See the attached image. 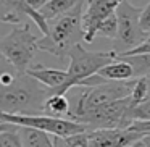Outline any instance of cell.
<instances>
[{
	"instance_id": "6da1fadb",
	"label": "cell",
	"mask_w": 150,
	"mask_h": 147,
	"mask_svg": "<svg viewBox=\"0 0 150 147\" xmlns=\"http://www.w3.org/2000/svg\"><path fill=\"white\" fill-rule=\"evenodd\" d=\"M49 97V89L28 73H16L11 84L2 86L0 107L4 113L40 115Z\"/></svg>"
},
{
	"instance_id": "7a4b0ae2",
	"label": "cell",
	"mask_w": 150,
	"mask_h": 147,
	"mask_svg": "<svg viewBox=\"0 0 150 147\" xmlns=\"http://www.w3.org/2000/svg\"><path fill=\"white\" fill-rule=\"evenodd\" d=\"M84 4L86 0L76 5L71 11L49 23V33L39 39L40 50L49 52L53 57L63 60L69 55L73 47L84 40V29H82Z\"/></svg>"
},
{
	"instance_id": "3957f363",
	"label": "cell",
	"mask_w": 150,
	"mask_h": 147,
	"mask_svg": "<svg viewBox=\"0 0 150 147\" xmlns=\"http://www.w3.org/2000/svg\"><path fill=\"white\" fill-rule=\"evenodd\" d=\"M39 49V37L33 33L29 23L16 24L7 36L0 40L2 57L16 70V73H26L31 68Z\"/></svg>"
},
{
	"instance_id": "277c9868",
	"label": "cell",
	"mask_w": 150,
	"mask_h": 147,
	"mask_svg": "<svg viewBox=\"0 0 150 147\" xmlns=\"http://www.w3.org/2000/svg\"><path fill=\"white\" fill-rule=\"evenodd\" d=\"M116 57H118V53L115 50L91 52L82 44H78L76 47H73V50L68 55L69 66L66 70L68 71V81L55 94H66L73 87H82L86 79L97 75L103 66H107L108 63L116 60Z\"/></svg>"
},
{
	"instance_id": "5b68a950",
	"label": "cell",
	"mask_w": 150,
	"mask_h": 147,
	"mask_svg": "<svg viewBox=\"0 0 150 147\" xmlns=\"http://www.w3.org/2000/svg\"><path fill=\"white\" fill-rule=\"evenodd\" d=\"M0 123H10L16 126H28L34 129L49 133L52 136H57L60 139L76 136L81 133H87L91 128L84 123H79L71 118H57L50 115H13V113H0Z\"/></svg>"
},
{
	"instance_id": "8992f818",
	"label": "cell",
	"mask_w": 150,
	"mask_h": 147,
	"mask_svg": "<svg viewBox=\"0 0 150 147\" xmlns=\"http://www.w3.org/2000/svg\"><path fill=\"white\" fill-rule=\"evenodd\" d=\"M137 79H129V81H107L95 87H84L81 92L74 108H71V120H78L82 115L95 110L105 104L120 100V99L129 97L132 94L134 84Z\"/></svg>"
},
{
	"instance_id": "52a82bcc",
	"label": "cell",
	"mask_w": 150,
	"mask_h": 147,
	"mask_svg": "<svg viewBox=\"0 0 150 147\" xmlns=\"http://www.w3.org/2000/svg\"><path fill=\"white\" fill-rule=\"evenodd\" d=\"M142 10V7H136L129 0H124L118 7V36L113 40V50L118 55L129 52L144 44L147 39H150V34L145 33L140 24Z\"/></svg>"
},
{
	"instance_id": "ba28073f",
	"label": "cell",
	"mask_w": 150,
	"mask_h": 147,
	"mask_svg": "<svg viewBox=\"0 0 150 147\" xmlns=\"http://www.w3.org/2000/svg\"><path fill=\"white\" fill-rule=\"evenodd\" d=\"M136 107L132 97H124L120 100L105 104L89 113L82 115L76 121L87 124L91 129H102V128H121L126 129L134 123L132 108Z\"/></svg>"
},
{
	"instance_id": "9c48e42d",
	"label": "cell",
	"mask_w": 150,
	"mask_h": 147,
	"mask_svg": "<svg viewBox=\"0 0 150 147\" xmlns=\"http://www.w3.org/2000/svg\"><path fill=\"white\" fill-rule=\"evenodd\" d=\"M123 2L124 0H86L82 13V29L86 42H92L97 37L98 28L111 15L116 13L118 7Z\"/></svg>"
},
{
	"instance_id": "30bf717a",
	"label": "cell",
	"mask_w": 150,
	"mask_h": 147,
	"mask_svg": "<svg viewBox=\"0 0 150 147\" xmlns=\"http://www.w3.org/2000/svg\"><path fill=\"white\" fill-rule=\"evenodd\" d=\"M28 18L36 23L39 31L44 34L49 33V21L40 11L29 7L28 0H0V21L10 24H23Z\"/></svg>"
},
{
	"instance_id": "8fae6325",
	"label": "cell",
	"mask_w": 150,
	"mask_h": 147,
	"mask_svg": "<svg viewBox=\"0 0 150 147\" xmlns=\"http://www.w3.org/2000/svg\"><path fill=\"white\" fill-rule=\"evenodd\" d=\"M145 134L131 128H102L87 131L89 147H132Z\"/></svg>"
},
{
	"instance_id": "7c38bea8",
	"label": "cell",
	"mask_w": 150,
	"mask_h": 147,
	"mask_svg": "<svg viewBox=\"0 0 150 147\" xmlns=\"http://www.w3.org/2000/svg\"><path fill=\"white\" fill-rule=\"evenodd\" d=\"M28 75L33 76L34 79L44 84L49 89V95L55 94L58 89H62L68 81V71L65 70H58V68H47L42 65H34L28 70Z\"/></svg>"
},
{
	"instance_id": "4fadbf2b",
	"label": "cell",
	"mask_w": 150,
	"mask_h": 147,
	"mask_svg": "<svg viewBox=\"0 0 150 147\" xmlns=\"http://www.w3.org/2000/svg\"><path fill=\"white\" fill-rule=\"evenodd\" d=\"M97 75H100L107 81H129V79H136L132 65L127 60L118 58V57L116 60H113L107 66H103Z\"/></svg>"
},
{
	"instance_id": "5bb4252c",
	"label": "cell",
	"mask_w": 150,
	"mask_h": 147,
	"mask_svg": "<svg viewBox=\"0 0 150 147\" xmlns=\"http://www.w3.org/2000/svg\"><path fill=\"white\" fill-rule=\"evenodd\" d=\"M18 129H20L24 147H58L57 139H60V137L57 136L28 126H18Z\"/></svg>"
},
{
	"instance_id": "9a60e30c",
	"label": "cell",
	"mask_w": 150,
	"mask_h": 147,
	"mask_svg": "<svg viewBox=\"0 0 150 147\" xmlns=\"http://www.w3.org/2000/svg\"><path fill=\"white\" fill-rule=\"evenodd\" d=\"M44 113L57 118L71 116V104L66 94H50L44 104Z\"/></svg>"
},
{
	"instance_id": "2e32d148",
	"label": "cell",
	"mask_w": 150,
	"mask_h": 147,
	"mask_svg": "<svg viewBox=\"0 0 150 147\" xmlns=\"http://www.w3.org/2000/svg\"><path fill=\"white\" fill-rule=\"evenodd\" d=\"M81 2H84V0H50L45 7L40 8V13L44 15V18H45L49 23H52L53 20L60 18L62 15L71 11L73 8H74L76 5H79Z\"/></svg>"
},
{
	"instance_id": "e0dca14e",
	"label": "cell",
	"mask_w": 150,
	"mask_h": 147,
	"mask_svg": "<svg viewBox=\"0 0 150 147\" xmlns=\"http://www.w3.org/2000/svg\"><path fill=\"white\" fill-rule=\"evenodd\" d=\"M0 147H24L16 124L0 123Z\"/></svg>"
},
{
	"instance_id": "ac0fdd59",
	"label": "cell",
	"mask_w": 150,
	"mask_h": 147,
	"mask_svg": "<svg viewBox=\"0 0 150 147\" xmlns=\"http://www.w3.org/2000/svg\"><path fill=\"white\" fill-rule=\"evenodd\" d=\"M118 58H124L132 65L136 79L150 76V53H140V55H129V57L118 55Z\"/></svg>"
},
{
	"instance_id": "d6986e66",
	"label": "cell",
	"mask_w": 150,
	"mask_h": 147,
	"mask_svg": "<svg viewBox=\"0 0 150 147\" xmlns=\"http://www.w3.org/2000/svg\"><path fill=\"white\" fill-rule=\"evenodd\" d=\"M131 97H132L136 105L142 104L144 100L149 99V76H145V78H137Z\"/></svg>"
},
{
	"instance_id": "ffe728a7",
	"label": "cell",
	"mask_w": 150,
	"mask_h": 147,
	"mask_svg": "<svg viewBox=\"0 0 150 147\" xmlns=\"http://www.w3.org/2000/svg\"><path fill=\"white\" fill-rule=\"evenodd\" d=\"M97 36L107 37V39H111V40L116 39V36H118V16H116V13L111 15L107 21H103V24L98 28Z\"/></svg>"
},
{
	"instance_id": "44dd1931",
	"label": "cell",
	"mask_w": 150,
	"mask_h": 147,
	"mask_svg": "<svg viewBox=\"0 0 150 147\" xmlns=\"http://www.w3.org/2000/svg\"><path fill=\"white\" fill-rule=\"evenodd\" d=\"M134 121H150V97L132 108Z\"/></svg>"
},
{
	"instance_id": "7402d4cb",
	"label": "cell",
	"mask_w": 150,
	"mask_h": 147,
	"mask_svg": "<svg viewBox=\"0 0 150 147\" xmlns=\"http://www.w3.org/2000/svg\"><path fill=\"white\" fill-rule=\"evenodd\" d=\"M63 146L65 147H89L87 133H81V134H76V136L66 137V139H63Z\"/></svg>"
},
{
	"instance_id": "603a6c76",
	"label": "cell",
	"mask_w": 150,
	"mask_h": 147,
	"mask_svg": "<svg viewBox=\"0 0 150 147\" xmlns=\"http://www.w3.org/2000/svg\"><path fill=\"white\" fill-rule=\"evenodd\" d=\"M140 24H142L144 31L150 34V2L144 7L142 10V16H140Z\"/></svg>"
},
{
	"instance_id": "cb8c5ba5",
	"label": "cell",
	"mask_w": 150,
	"mask_h": 147,
	"mask_svg": "<svg viewBox=\"0 0 150 147\" xmlns=\"http://www.w3.org/2000/svg\"><path fill=\"white\" fill-rule=\"evenodd\" d=\"M142 139H144V137H142ZM142 139H140V141H139V142H136V144H134V146H132V147H147V146H145V142H144V141H142Z\"/></svg>"
},
{
	"instance_id": "d4e9b609",
	"label": "cell",
	"mask_w": 150,
	"mask_h": 147,
	"mask_svg": "<svg viewBox=\"0 0 150 147\" xmlns=\"http://www.w3.org/2000/svg\"><path fill=\"white\" fill-rule=\"evenodd\" d=\"M149 97H150V76H149Z\"/></svg>"
}]
</instances>
